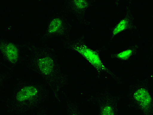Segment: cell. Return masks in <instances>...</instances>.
<instances>
[{"label": "cell", "mask_w": 153, "mask_h": 115, "mask_svg": "<svg viewBox=\"0 0 153 115\" xmlns=\"http://www.w3.org/2000/svg\"><path fill=\"white\" fill-rule=\"evenodd\" d=\"M23 41L25 54L22 67L37 75L48 87L54 101L60 102L65 98L70 78L63 70L56 48L47 44Z\"/></svg>", "instance_id": "obj_1"}, {"label": "cell", "mask_w": 153, "mask_h": 115, "mask_svg": "<svg viewBox=\"0 0 153 115\" xmlns=\"http://www.w3.org/2000/svg\"><path fill=\"white\" fill-rule=\"evenodd\" d=\"M50 95L48 87L41 80L19 78L6 99L5 111L10 115H46Z\"/></svg>", "instance_id": "obj_2"}, {"label": "cell", "mask_w": 153, "mask_h": 115, "mask_svg": "<svg viewBox=\"0 0 153 115\" xmlns=\"http://www.w3.org/2000/svg\"><path fill=\"white\" fill-rule=\"evenodd\" d=\"M61 45L64 49L76 53L83 58L94 70L97 78L107 75L118 86L124 84L122 77L105 65L102 59L103 53L109 47L107 44L97 49H92L87 44L84 35H81L76 38L62 40Z\"/></svg>", "instance_id": "obj_3"}, {"label": "cell", "mask_w": 153, "mask_h": 115, "mask_svg": "<svg viewBox=\"0 0 153 115\" xmlns=\"http://www.w3.org/2000/svg\"><path fill=\"white\" fill-rule=\"evenodd\" d=\"M150 76L139 79L129 84L125 93V110L138 112L142 115H153V92Z\"/></svg>", "instance_id": "obj_4"}, {"label": "cell", "mask_w": 153, "mask_h": 115, "mask_svg": "<svg viewBox=\"0 0 153 115\" xmlns=\"http://www.w3.org/2000/svg\"><path fill=\"white\" fill-rule=\"evenodd\" d=\"M69 14L63 6L49 16L40 36V44H47L53 39L65 40L72 38L73 25L69 19Z\"/></svg>", "instance_id": "obj_5"}, {"label": "cell", "mask_w": 153, "mask_h": 115, "mask_svg": "<svg viewBox=\"0 0 153 115\" xmlns=\"http://www.w3.org/2000/svg\"><path fill=\"white\" fill-rule=\"evenodd\" d=\"M125 98V93L113 95L108 87L92 93L87 96V101L96 108L97 115H117L119 113L120 102Z\"/></svg>", "instance_id": "obj_6"}, {"label": "cell", "mask_w": 153, "mask_h": 115, "mask_svg": "<svg viewBox=\"0 0 153 115\" xmlns=\"http://www.w3.org/2000/svg\"><path fill=\"white\" fill-rule=\"evenodd\" d=\"M0 53L4 60L9 66L7 74H11L14 69L22 66L23 63L25 54L24 41L16 42L1 37Z\"/></svg>", "instance_id": "obj_7"}, {"label": "cell", "mask_w": 153, "mask_h": 115, "mask_svg": "<svg viewBox=\"0 0 153 115\" xmlns=\"http://www.w3.org/2000/svg\"><path fill=\"white\" fill-rule=\"evenodd\" d=\"M134 0H129L124 7V14L122 18L118 19L116 24L112 27L110 31L109 46L116 37L122 33L129 32L132 34L137 33L138 26L136 23L135 17L133 11L132 6Z\"/></svg>", "instance_id": "obj_8"}, {"label": "cell", "mask_w": 153, "mask_h": 115, "mask_svg": "<svg viewBox=\"0 0 153 115\" xmlns=\"http://www.w3.org/2000/svg\"><path fill=\"white\" fill-rule=\"evenodd\" d=\"M92 4L91 0H66L63 6L81 26L91 27L87 14L89 8Z\"/></svg>", "instance_id": "obj_9"}, {"label": "cell", "mask_w": 153, "mask_h": 115, "mask_svg": "<svg viewBox=\"0 0 153 115\" xmlns=\"http://www.w3.org/2000/svg\"><path fill=\"white\" fill-rule=\"evenodd\" d=\"M140 49L141 46L139 44H132L121 50L112 53L110 55V58L120 65H127L132 60Z\"/></svg>", "instance_id": "obj_10"}, {"label": "cell", "mask_w": 153, "mask_h": 115, "mask_svg": "<svg viewBox=\"0 0 153 115\" xmlns=\"http://www.w3.org/2000/svg\"><path fill=\"white\" fill-rule=\"evenodd\" d=\"M65 115H85L86 113L81 109L79 103L73 100L68 98L65 106Z\"/></svg>", "instance_id": "obj_11"}, {"label": "cell", "mask_w": 153, "mask_h": 115, "mask_svg": "<svg viewBox=\"0 0 153 115\" xmlns=\"http://www.w3.org/2000/svg\"><path fill=\"white\" fill-rule=\"evenodd\" d=\"M152 19L153 23V15L152 16ZM149 52L150 54L153 55V45H152L150 46V48H149Z\"/></svg>", "instance_id": "obj_12"}, {"label": "cell", "mask_w": 153, "mask_h": 115, "mask_svg": "<svg viewBox=\"0 0 153 115\" xmlns=\"http://www.w3.org/2000/svg\"><path fill=\"white\" fill-rule=\"evenodd\" d=\"M122 1H123V0H115L114 5V6H117L118 4L120 3V2H122Z\"/></svg>", "instance_id": "obj_13"}]
</instances>
